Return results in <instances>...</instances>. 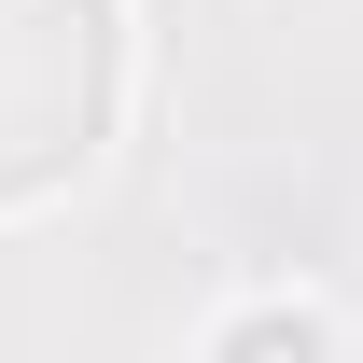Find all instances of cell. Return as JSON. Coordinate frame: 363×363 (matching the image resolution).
I'll list each match as a JSON object with an SVG mask.
<instances>
[{"mask_svg":"<svg viewBox=\"0 0 363 363\" xmlns=\"http://www.w3.org/2000/svg\"><path fill=\"white\" fill-rule=\"evenodd\" d=\"M126 0H0V224L84 196L126 140Z\"/></svg>","mask_w":363,"mask_h":363,"instance_id":"6da1fadb","label":"cell"},{"mask_svg":"<svg viewBox=\"0 0 363 363\" xmlns=\"http://www.w3.org/2000/svg\"><path fill=\"white\" fill-rule=\"evenodd\" d=\"M335 335H350V321L321 308V294H252V308H224L196 350H335Z\"/></svg>","mask_w":363,"mask_h":363,"instance_id":"7a4b0ae2","label":"cell"}]
</instances>
